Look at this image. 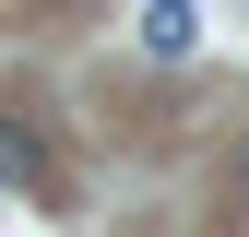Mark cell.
Listing matches in <instances>:
<instances>
[{
  "mask_svg": "<svg viewBox=\"0 0 249 237\" xmlns=\"http://www.w3.org/2000/svg\"><path fill=\"white\" fill-rule=\"evenodd\" d=\"M190 36H202L190 0H154V12H142V48H154V59H190Z\"/></svg>",
  "mask_w": 249,
  "mask_h": 237,
  "instance_id": "obj_2",
  "label": "cell"
},
{
  "mask_svg": "<svg viewBox=\"0 0 249 237\" xmlns=\"http://www.w3.org/2000/svg\"><path fill=\"white\" fill-rule=\"evenodd\" d=\"M0 190H48V131L0 107Z\"/></svg>",
  "mask_w": 249,
  "mask_h": 237,
  "instance_id": "obj_1",
  "label": "cell"
},
{
  "mask_svg": "<svg viewBox=\"0 0 249 237\" xmlns=\"http://www.w3.org/2000/svg\"><path fill=\"white\" fill-rule=\"evenodd\" d=\"M226 214H237V225H249V154H237V178H226Z\"/></svg>",
  "mask_w": 249,
  "mask_h": 237,
  "instance_id": "obj_3",
  "label": "cell"
}]
</instances>
